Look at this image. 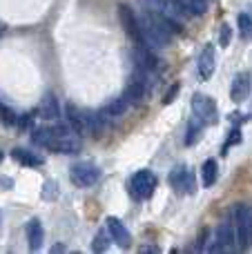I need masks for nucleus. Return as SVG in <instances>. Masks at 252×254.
<instances>
[{
	"label": "nucleus",
	"mask_w": 252,
	"mask_h": 254,
	"mask_svg": "<svg viewBox=\"0 0 252 254\" xmlns=\"http://www.w3.org/2000/svg\"><path fill=\"white\" fill-rule=\"evenodd\" d=\"M31 140L40 147H47L52 152L61 154H76L80 149V140L71 134L67 125H56V127H38L31 134Z\"/></svg>",
	"instance_id": "f257e3e1"
},
{
	"label": "nucleus",
	"mask_w": 252,
	"mask_h": 254,
	"mask_svg": "<svg viewBox=\"0 0 252 254\" xmlns=\"http://www.w3.org/2000/svg\"><path fill=\"white\" fill-rule=\"evenodd\" d=\"M138 25H141V36H143V43L145 45L165 47V45L170 43V38H172V29H170V25L161 16H154V13L145 11V18L138 20Z\"/></svg>",
	"instance_id": "f03ea898"
},
{
	"label": "nucleus",
	"mask_w": 252,
	"mask_h": 254,
	"mask_svg": "<svg viewBox=\"0 0 252 254\" xmlns=\"http://www.w3.org/2000/svg\"><path fill=\"white\" fill-rule=\"evenodd\" d=\"M250 216H252V205L237 203L230 212L232 228H235V241L239 250H248L250 248Z\"/></svg>",
	"instance_id": "7ed1b4c3"
},
{
	"label": "nucleus",
	"mask_w": 252,
	"mask_h": 254,
	"mask_svg": "<svg viewBox=\"0 0 252 254\" xmlns=\"http://www.w3.org/2000/svg\"><path fill=\"white\" fill-rule=\"evenodd\" d=\"M129 188H132L134 196L141 198V201H145V198H150L152 194H154L156 176L152 174L150 170H141V172H136V174L132 176V181H129Z\"/></svg>",
	"instance_id": "20e7f679"
},
{
	"label": "nucleus",
	"mask_w": 252,
	"mask_h": 254,
	"mask_svg": "<svg viewBox=\"0 0 252 254\" xmlns=\"http://www.w3.org/2000/svg\"><path fill=\"white\" fill-rule=\"evenodd\" d=\"M192 112L201 123H217V103L212 96H205V94H194L192 98Z\"/></svg>",
	"instance_id": "39448f33"
},
{
	"label": "nucleus",
	"mask_w": 252,
	"mask_h": 254,
	"mask_svg": "<svg viewBox=\"0 0 252 254\" xmlns=\"http://www.w3.org/2000/svg\"><path fill=\"white\" fill-rule=\"evenodd\" d=\"M69 179H71V183L78 185V188H92V185L101 179V170H98L96 165H92V163H78V165L71 167Z\"/></svg>",
	"instance_id": "423d86ee"
},
{
	"label": "nucleus",
	"mask_w": 252,
	"mask_h": 254,
	"mask_svg": "<svg viewBox=\"0 0 252 254\" xmlns=\"http://www.w3.org/2000/svg\"><path fill=\"white\" fill-rule=\"evenodd\" d=\"M170 185H172L179 194H194V190H196L194 174H192V170H188L186 165H179L177 170H172V174H170Z\"/></svg>",
	"instance_id": "0eeeda50"
},
{
	"label": "nucleus",
	"mask_w": 252,
	"mask_h": 254,
	"mask_svg": "<svg viewBox=\"0 0 252 254\" xmlns=\"http://www.w3.org/2000/svg\"><path fill=\"white\" fill-rule=\"evenodd\" d=\"M119 20H121L123 29L127 31V36L134 40V43H143L141 25H138V18H136V13L132 11V7H127V4H119Z\"/></svg>",
	"instance_id": "6e6552de"
},
{
	"label": "nucleus",
	"mask_w": 252,
	"mask_h": 254,
	"mask_svg": "<svg viewBox=\"0 0 252 254\" xmlns=\"http://www.w3.org/2000/svg\"><path fill=\"white\" fill-rule=\"evenodd\" d=\"M250 89H252V78H250L248 71H244V74H237L235 80H232L230 98L235 103H244L246 98L250 96Z\"/></svg>",
	"instance_id": "1a4fd4ad"
},
{
	"label": "nucleus",
	"mask_w": 252,
	"mask_h": 254,
	"mask_svg": "<svg viewBox=\"0 0 252 254\" xmlns=\"http://www.w3.org/2000/svg\"><path fill=\"white\" fill-rule=\"evenodd\" d=\"M235 243V228H232V219L228 216L217 230V243L212 246V252H221Z\"/></svg>",
	"instance_id": "9d476101"
},
{
	"label": "nucleus",
	"mask_w": 252,
	"mask_h": 254,
	"mask_svg": "<svg viewBox=\"0 0 252 254\" xmlns=\"http://www.w3.org/2000/svg\"><path fill=\"white\" fill-rule=\"evenodd\" d=\"M214 67H217V52H214L212 45H205L203 52L199 56V74L203 80H208L214 74Z\"/></svg>",
	"instance_id": "9b49d317"
},
{
	"label": "nucleus",
	"mask_w": 252,
	"mask_h": 254,
	"mask_svg": "<svg viewBox=\"0 0 252 254\" xmlns=\"http://www.w3.org/2000/svg\"><path fill=\"white\" fill-rule=\"evenodd\" d=\"M107 230H110L112 239H114V241L119 243L121 248H129V243H132V237H129L127 228L123 225V221L116 219V216H110V219H107Z\"/></svg>",
	"instance_id": "f8f14e48"
},
{
	"label": "nucleus",
	"mask_w": 252,
	"mask_h": 254,
	"mask_svg": "<svg viewBox=\"0 0 252 254\" xmlns=\"http://www.w3.org/2000/svg\"><path fill=\"white\" fill-rule=\"evenodd\" d=\"M43 239H45V232H43V223L38 219H31L27 223V243H29V250L31 252H38L43 248Z\"/></svg>",
	"instance_id": "ddd939ff"
},
{
	"label": "nucleus",
	"mask_w": 252,
	"mask_h": 254,
	"mask_svg": "<svg viewBox=\"0 0 252 254\" xmlns=\"http://www.w3.org/2000/svg\"><path fill=\"white\" fill-rule=\"evenodd\" d=\"M67 119H69V125L76 134H87L89 125H87V112L78 110L74 105H67Z\"/></svg>",
	"instance_id": "4468645a"
},
{
	"label": "nucleus",
	"mask_w": 252,
	"mask_h": 254,
	"mask_svg": "<svg viewBox=\"0 0 252 254\" xmlns=\"http://www.w3.org/2000/svg\"><path fill=\"white\" fill-rule=\"evenodd\" d=\"M138 2H141V7L147 13H154V16H161V18H174L172 11H170L168 0H138Z\"/></svg>",
	"instance_id": "2eb2a0df"
},
{
	"label": "nucleus",
	"mask_w": 252,
	"mask_h": 254,
	"mask_svg": "<svg viewBox=\"0 0 252 254\" xmlns=\"http://www.w3.org/2000/svg\"><path fill=\"white\" fill-rule=\"evenodd\" d=\"M174 4L190 16H203L208 11V0H174Z\"/></svg>",
	"instance_id": "dca6fc26"
},
{
	"label": "nucleus",
	"mask_w": 252,
	"mask_h": 254,
	"mask_svg": "<svg viewBox=\"0 0 252 254\" xmlns=\"http://www.w3.org/2000/svg\"><path fill=\"white\" fill-rule=\"evenodd\" d=\"M11 156L16 158L18 163L27 165V167H38V165H43V158L36 156V154H34V152H29V149H20V147H16V149L11 152Z\"/></svg>",
	"instance_id": "f3484780"
},
{
	"label": "nucleus",
	"mask_w": 252,
	"mask_h": 254,
	"mask_svg": "<svg viewBox=\"0 0 252 254\" xmlns=\"http://www.w3.org/2000/svg\"><path fill=\"white\" fill-rule=\"evenodd\" d=\"M143 94H145V87H143V80H132L125 89L123 98L127 101V105H134V103H141L143 101Z\"/></svg>",
	"instance_id": "a211bd4d"
},
{
	"label": "nucleus",
	"mask_w": 252,
	"mask_h": 254,
	"mask_svg": "<svg viewBox=\"0 0 252 254\" xmlns=\"http://www.w3.org/2000/svg\"><path fill=\"white\" fill-rule=\"evenodd\" d=\"M40 116L43 119H47V121H54V119H58V103H56V98L52 96V94H47V96L43 98V103H40Z\"/></svg>",
	"instance_id": "6ab92c4d"
},
{
	"label": "nucleus",
	"mask_w": 252,
	"mask_h": 254,
	"mask_svg": "<svg viewBox=\"0 0 252 254\" xmlns=\"http://www.w3.org/2000/svg\"><path fill=\"white\" fill-rule=\"evenodd\" d=\"M125 110H127V101H125V98H116V101H112L110 105L101 112V116L103 119H119V116L125 114Z\"/></svg>",
	"instance_id": "aec40b11"
},
{
	"label": "nucleus",
	"mask_w": 252,
	"mask_h": 254,
	"mask_svg": "<svg viewBox=\"0 0 252 254\" xmlns=\"http://www.w3.org/2000/svg\"><path fill=\"white\" fill-rule=\"evenodd\" d=\"M201 174H203V185L205 188H212L214 183H217V161H212V158H208V161L203 163V167H201Z\"/></svg>",
	"instance_id": "412c9836"
},
{
	"label": "nucleus",
	"mask_w": 252,
	"mask_h": 254,
	"mask_svg": "<svg viewBox=\"0 0 252 254\" xmlns=\"http://www.w3.org/2000/svg\"><path fill=\"white\" fill-rule=\"evenodd\" d=\"M237 25H239L241 38H244V40H252V16H248V13H239Z\"/></svg>",
	"instance_id": "4be33fe9"
},
{
	"label": "nucleus",
	"mask_w": 252,
	"mask_h": 254,
	"mask_svg": "<svg viewBox=\"0 0 252 254\" xmlns=\"http://www.w3.org/2000/svg\"><path fill=\"white\" fill-rule=\"evenodd\" d=\"M199 131H201V121H192L190 125H188V136H186V145H194L196 140H199Z\"/></svg>",
	"instance_id": "5701e85b"
},
{
	"label": "nucleus",
	"mask_w": 252,
	"mask_h": 254,
	"mask_svg": "<svg viewBox=\"0 0 252 254\" xmlns=\"http://www.w3.org/2000/svg\"><path fill=\"white\" fill-rule=\"evenodd\" d=\"M0 123H4V125H13V123H16V114H13L9 107H4L2 103H0Z\"/></svg>",
	"instance_id": "b1692460"
},
{
	"label": "nucleus",
	"mask_w": 252,
	"mask_h": 254,
	"mask_svg": "<svg viewBox=\"0 0 252 254\" xmlns=\"http://www.w3.org/2000/svg\"><path fill=\"white\" fill-rule=\"evenodd\" d=\"M230 40H232V29L226 22V25H221V31H219V43H221V47H228Z\"/></svg>",
	"instance_id": "393cba45"
},
{
	"label": "nucleus",
	"mask_w": 252,
	"mask_h": 254,
	"mask_svg": "<svg viewBox=\"0 0 252 254\" xmlns=\"http://www.w3.org/2000/svg\"><path fill=\"white\" fill-rule=\"evenodd\" d=\"M94 252H105L107 250V239L105 234H96V239H94Z\"/></svg>",
	"instance_id": "a878e982"
},
{
	"label": "nucleus",
	"mask_w": 252,
	"mask_h": 254,
	"mask_svg": "<svg viewBox=\"0 0 252 254\" xmlns=\"http://www.w3.org/2000/svg\"><path fill=\"white\" fill-rule=\"evenodd\" d=\"M239 140H241V136H239V129H232V136H230V140H228V143L226 145H223V156H226V154H228V149H230V145H235V143H239Z\"/></svg>",
	"instance_id": "bb28decb"
},
{
	"label": "nucleus",
	"mask_w": 252,
	"mask_h": 254,
	"mask_svg": "<svg viewBox=\"0 0 252 254\" xmlns=\"http://www.w3.org/2000/svg\"><path fill=\"white\" fill-rule=\"evenodd\" d=\"M177 94H179V85H174V87L170 89V92L165 94V98H163V103H165V105H168V103H172V101H174V96H177Z\"/></svg>",
	"instance_id": "cd10ccee"
},
{
	"label": "nucleus",
	"mask_w": 252,
	"mask_h": 254,
	"mask_svg": "<svg viewBox=\"0 0 252 254\" xmlns=\"http://www.w3.org/2000/svg\"><path fill=\"white\" fill-rule=\"evenodd\" d=\"M205 237H208V230H203V232H201L199 243H196V246H199V248H203V246H205Z\"/></svg>",
	"instance_id": "c85d7f7f"
},
{
	"label": "nucleus",
	"mask_w": 252,
	"mask_h": 254,
	"mask_svg": "<svg viewBox=\"0 0 252 254\" xmlns=\"http://www.w3.org/2000/svg\"><path fill=\"white\" fill-rule=\"evenodd\" d=\"M63 250H65L63 246H54V248H52V252H63Z\"/></svg>",
	"instance_id": "c756f323"
},
{
	"label": "nucleus",
	"mask_w": 252,
	"mask_h": 254,
	"mask_svg": "<svg viewBox=\"0 0 252 254\" xmlns=\"http://www.w3.org/2000/svg\"><path fill=\"white\" fill-rule=\"evenodd\" d=\"M250 248H252V216H250Z\"/></svg>",
	"instance_id": "7c9ffc66"
},
{
	"label": "nucleus",
	"mask_w": 252,
	"mask_h": 254,
	"mask_svg": "<svg viewBox=\"0 0 252 254\" xmlns=\"http://www.w3.org/2000/svg\"><path fill=\"white\" fill-rule=\"evenodd\" d=\"M0 161H2V152H0Z\"/></svg>",
	"instance_id": "2f4dec72"
}]
</instances>
